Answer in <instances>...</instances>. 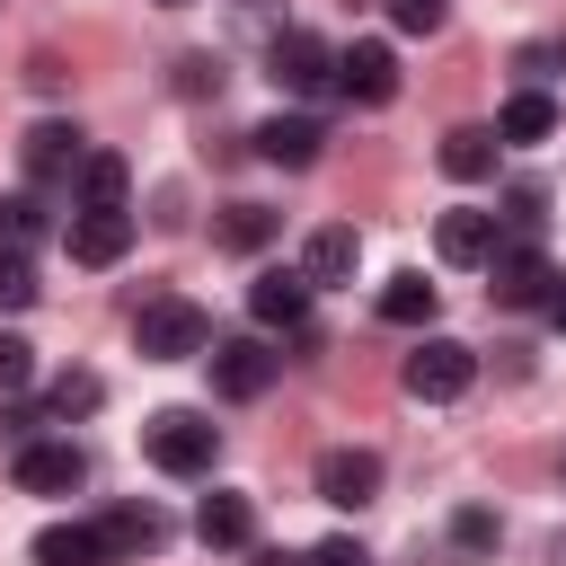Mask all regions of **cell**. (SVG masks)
Returning <instances> with one entry per match:
<instances>
[{
    "mask_svg": "<svg viewBox=\"0 0 566 566\" xmlns=\"http://www.w3.org/2000/svg\"><path fill=\"white\" fill-rule=\"evenodd\" d=\"M548 318H557V336H566V283H557V301H548Z\"/></svg>",
    "mask_w": 566,
    "mask_h": 566,
    "instance_id": "cell-32",
    "label": "cell"
},
{
    "mask_svg": "<svg viewBox=\"0 0 566 566\" xmlns=\"http://www.w3.org/2000/svg\"><path fill=\"white\" fill-rule=\"evenodd\" d=\"M133 345H142V363H195V354H212V318L195 301H150L133 318Z\"/></svg>",
    "mask_w": 566,
    "mask_h": 566,
    "instance_id": "cell-2",
    "label": "cell"
},
{
    "mask_svg": "<svg viewBox=\"0 0 566 566\" xmlns=\"http://www.w3.org/2000/svg\"><path fill=\"white\" fill-rule=\"evenodd\" d=\"M212 239H221L230 256H256V248L274 239V212H265V203H230V212L212 221Z\"/></svg>",
    "mask_w": 566,
    "mask_h": 566,
    "instance_id": "cell-23",
    "label": "cell"
},
{
    "mask_svg": "<svg viewBox=\"0 0 566 566\" xmlns=\"http://www.w3.org/2000/svg\"><path fill=\"white\" fill-rule=\"evenodd\" d=\"M168 9H177V0H168Z\"/></svg>",
    "mask_w": 566,
    "mask_h": 566,
    "instance_id": "cell-35",
    "label": "cell"
},
{
    "mask_svg": "<svg viewBox=\"0 0 566 566\" xmlns=\"http://www.w3.org/2000/svg\"><path fill=\"white\" fill-rule=\"evenodd\" d=\"M336 80V53L310 35V27H283L274 35V88H292V97H318Z\"/></svg>",
    "mask_w": 566,
    "mask_h": 566,
    "instance_id": "cell-7",
    "label": "cell"
},
{
    "mask_svg": "<svg viewBox=\"0 0 566 566\" xmlns=\"http://www.w3.org/2000/svg\"><path fill=\"white\" fill-rule=\"evenodd\" d=\"M195 531H203V548H248L256 539V504L248 495H203V513H195Z\"/></svg>",
    "mask_w": 566,
    "mask_h": 566,
    "instance_id": "cell-15",
    "label": "cell"
},
{
    "mask_svg": "<svg viewBox=\"0 0 566 566\" xmlns=\"http://www.w3.org/2000/svg\"><path fill=\"white\" fill-rule=\"evenodd\" d=\"M557 283H566V274H557L539 248H513V239H504V248H495V265H486V292H495L504 310H548V301H557Z\"/></svg>",
    "mask_w": 566,
    "mask_h": 566,
    "instance_id": "cell-3",
    "label": "cell"
},
{
    "mask_svg": "<svg viewBox=\"0 0 566 566\" xmlns=\"http://www.w3.org/2000/svg\"><path fill=\"white\" fill-rule=\"evenodd\" d=\"M35 566H106L97 522H53V531H35Z\"/></svg>",
    "mask_w": 566,
    "mask_h": 566,
    "instance_id": "cell-18",
    "label": "cell"
},
{
    "mask_svg": "<svg viewBox=\"0 0 566 566\" xmlns=\"http://www.w3.org/2000/svg\"><path fill=\"white\" fill-rule=\"evenodd\" d=\"M442 9H451V0H389V27H398V35H433Z\"/></svg>",
    "mask_w": 566,
    "mask_h": 566,
    "instance_id": "cell-28",
    "label": "cell"
},
{
    "mask_svg": "<svg viewBox=\"0 0 566 566\" xmlns=\"http://www.w3.org/2000/svg\"><path fill=\"white\" fill-rule=\"evenodd\" d=\"M35 301V265H27V248H0V310H27Z\"/></svg>",
    "mask_w": 566,
    "mask_h": 566,
    "instance_id": "cell-25",
    "label": "cell"
},
{
    "mask_svg": "<svg viewBox=\"0 0 566 566\" xmlns=\"http://www.w3.org/2000/svg\"><path fill=\"white\" fill-rule=\"evenodd\" d=\"M354 256H363V239H354L345 221L310 230V248H301V274H310V292H318V283H354Z\"/></svg>",
    "mask_w": 566,
    "mask_h": 566,
    "instance_id": "cell-14",
    "label": "cell"
},
{
    "mask_svg": "<svg viewBox=\"0 0 566 566\" xmlns=\"http://www.w3.org/2000/svg\"><path fill=\"white\" fill-rule=\"evenodd\" d=\"M80 203L88 212H124V159L115 150H88L80 159Z\"/></svg>",
    "mask_w": 566,
    "mask_h": 566,
    "instance_id": "cell-22",
    "label": "cell"
},
{
    "mask_svg": "<svg viewBox=\"0 0 566 566\" xmlns=\"http://www.w3.org/2000/svg\"><path fill=\"white\" fill-rule=\"evenodd\" d=\"M168 539V522L150 513V504H115V513H97V548H106V566H124V557H150Z\"/></svg>",
    "mask_w": 566,
    "mask_h": 566,
    "instance_id": "cell-11",
    "label": "cell"
},
{
    "mask_svg": "<svg viewBox=\"0 0 566 566\" xmlns=\"http://www.w3.org/2000/svg\"><path fill=\"white\" fill-rule=\"evenodd\" d=\"M557 133V97L548 88H522L504 115H495V142H548Z\"/></svg>",
    "mask_w": 566,
    "mask_h": 566,
    "instance_id": "cell-19",
    "label": "cell"
},
{
    "mask_svg": "<svg viewBox=\"0 0 566 566\" xmlns=\"http://www.w3.org/2000/svg\"><path fill=\"white\" fill-rule=\"evenodd\" d=\"M310 566H371V548H363V539H318Z\"/></svg>",
    "mask_w": 566,
    "mask_h": 566,
    "instance_id": "cell-31",
    "label": "cell"
},
{
    "mask_svg": "<svg viewBox=\"0 0 566 566\" xmlns=\"http://www.w3.org/2000/svg\"><path fill=\"white\" fill-rule=\"evenodd\" d=\"M248 310H256V327H301V318H310V274L265 265V274L248 283Z\"/></svg>",
    "mask_w": 566,
    "mask_h": 566,
    "instance_id": "cell-10",
    "label": "cell"
},
{
    "mask_svg": "<svg viewBox=\"0 0 566 566\" xmlns=\"http://www.w3.org/2000/svg\"><path fill=\"white\" fill-rule=\"evenodd\" d=\"M336 88H345L354 106H389V97H398V53L371 44V35L345 44V53H336Z\"/></svg>",
    "mask_w": 566,
    "mask_h": 566,
    "instance_id": "cell-8",
    "label": "cell"
},
{
    "mask_svg": "<svg viewBox=\"0 0 566 566\" xmlns=\"http://www.w3.org/2000/svg\"><path fill=\"white\" fill-rule=\"evenodd\" d=\"M495 124H460V133H442V168L460 177V186H478V177H495Z\"/></svg>",
    "mask_w": 566,
    "mask_h": 566,
    "instance_id": "cell-17",
    "label": "cell"
},
{
    "mask_svg": "<svg viewBox=\"0 0 566 566\" xmlns=\"http://www.w3.org/2000/svg\"><path fill=\"white\" fill-rule=\"evenodd\" d=\"M80 159H88V150H80L71 124H35V133H27V177H71Z\"/></svg>",
    "mask_w": 566,
    "mask_h": 566,
    "instance_id": "cell-20",
    "label": "cell"
},
{
    "mask_svg": "<svg viewBox=\"0 0 566 566\" xmlns=\"http://www.w3.org/2000/svg\"><path fill=\"white\" fill-rule=\"evenodd\" d=\"M548 566H566V548H557V557H548Z\"/></svg>",
    "mask_w": 566,
    "mask_h": 566,
    "instance_id": "cell-34",
    "label": "cell"
},
{
    "mask_svg": "<svg viewBox=\"0 0 566 566\" xmlns=\"http://www.w3.org/2000/svg\"><path fill=\"white\" fill-rule=\"evenodd\" d=\"M318 142H327V133H318L310 115H274V124H256V150H265L274 168H310V159H318Z\"/></svg>",
    "mask_w": 566,
    "mask_h": 566,
    "instance_id": "cell-16",
    "label": "cell"
},
{
    "mask_svg": "<svg viewBox=\"0 0 566 566\" xmlns=\"http://www.w3.org/2000/svg\"><path fill=\"white\" fill-rule=\"evenodd\" d=\"M212 88H221V62L212 53H186L177 62V97H212Z\"/></svg>",
    "mask_w": 566,
    "mask_h": 566,
    "instance_id": "cell-29",
    "label": "cell"
},
{
    "mask_svg": "<svg viewBox=\"0 0 566 566\" xmlns=\"http://www.w3.org/2000/svg\"><path fill=\"white\" fill-rule=\"evenodd\" d=\"M27 380H35V345H27V336H9V327H0V398H18V389H27Z\"/></svg>",
    "mask_w": 566,
    "mask_h": 566,
    "instance_id": "cell-26",
    "label": "cell"
},
{
    "mask_svg": "<svg viewBox=\"0 0 566 566\" xmlns=\"http://www.w3.org/2000/svg\"><path fill=\"white\" fill-rule=\"evenodd\" d=\"M97 398H106V380H97V371H62V380L44 389V416H62V424H71V416H88Z\"/></svg>",
    "mask_w": 566,
    "mask_h": 566,
    "instance_id": "cell-24",
    "label": "cell"
},
{
    "mask_svg": "<svg viewBox=\"0 0 566 566\" xmlns=\"http://www.w3.org/2000/svg\"><path fill=\"white\" fill-rule=\"evenodd\" d=\"M451 539H460V548H495V513H478V504H469V513L451 522Z\"/></svg>",
    "mask_w": 566,
    "mask_h": 566,
    "instance_id": "cell-30",
    "label": "cell"
},
{
    "mask_svg": "<svg viewBox=\"0 0 566 566\" xmlns=\"http://www.w3.org/2000/svg\"><path fill=\"white\" fill-rule=\"evenodd\" d=\"M142 451H150V469H168V478H203V469L221 460V424L195 416V407H159V416L142 424Z\"/></svg>",
    "mask_w": 566,
    "mask_h": 566,
    "instance_id": "cell-1",
    "label": "cell"
},
{
    "mask_svg": "<svg viewBox=\"0 0 566 566\" xmlns=\"http://www.w3.org/2000/svg\"><path fill=\"white\" fill-rule=\"evenodd\" d=\"M35 239V195H0V248H27Z\"/></svg>",
    "mask_w": 566,
    "mask_h": 566,
    "instance_id": "cell-27",
    "label": "cell"
},
{
    "mask_svg": "<svg viewBox=\"0 0 566 566\" xmlns=\"http://www.w3.org/2000/svg\"><path fill=\"white\" fill-rule=\"evenodd\" d=\"M203 363H212V389H221V398H265V389H274V371H283V354H274V345H256V336H221Z\"/></svg>",
    "mask_w": 566,
    "mask_h": 566,
    "instance_id": "cell-5",
    "label": "cell"
},
{
    "mask_svg": "<svg viewBox=\"0 0 566 566\" xmlns=\"http://www.w3.org/2000/svg\"><path fill=\"white\" fill-rule=\"evenodd\" d=\"M318 495L345 504V513L371 504V495H380V460H371V451H327V460H318Z\"/></svg>",
    "mask_w": 566,
    "mask_h": 566,
    "instance_id": "cell-13",
    "label": "cell"
},
{
    "mask_svg": "<svg viewBox=\"0 0 566 566\" xmlns=\"http://www.w3.org/2000/svg\"><path fill=\"white\" fill-rule=\"evenodd\" d=\"M433 301H442V292H433L424 274H389V283H380V318H389V327H433Z\"/></svg>",
    "mask_w": 566,
    "mask_h": 566,
    "instance_id": "cell-21",
    "label": "cell"
},
{
    "mask_svg": "<svg viewBox=\"0 0 566 566\" xmlns=\"http://www.w3.org/2000/svg\"><path fill=\"white\" fill-rule=\"evenodd\" d=\"M398 380H407V398H433V407H442V398H460V389L478 380V354H469L460 336H424Z\"/></svg>",
    "mask_w": 566,
    "mask_h": 566,
    "instance_id": "cell-4",
    "label": "cell"
},
{
    "mask_svg": "<svg viewBox=\"0 0 566 566\" xmlns=\"http://www.w3.org/2000/svg\"><path fill=\"white\" fill-rule=\"evenodd\" d=\"M133 248V212H71V265H115Z\"/></svg>",
    "mask_w": 566,
    "mask_h": 566,
    "instance_id": "cell-12",
    "label": "cell"
},
{
    "mask_svg": "<svg viewBox=\"0 0 566 566\" xmlns=\"http://www.w3.org/2000/svg\"><path fill=\"white\" fill-rule=\"evenodd\" d=\"M256 566H310V557H256Z\"/></svg>",
    "mask_w": 566,
    "mask_h": 566,
    "instance_id": "cell-33",
    "label": "cell"
},
{
    "mask_svg": "<svg viewBox=\"0 0 566 566\" xmlns=\"http://www.w3.org/2000/svg\"><path fill=\"white\" fill-rule=\"evenodd\" d=\"M433 248H442V265H495V248H504V230H495V212H442V230H433Z\"/></svg>",
    "mask_w": 566,
    "mask_h": 566,
    "instance_id": "cell-9",
    "label": "cell"
},
{
    "mask_svg": "<svg viewBox=\"0 0 566 566\" xmlns=\"http://www.w3.org/2000/svg\"><path fill=\"white\" fill-rule=\"evenodd\" d=\"M80 486H88L80 442H27L18 451V495H80Z\"/></svg>",
    "mask_w": 566,
    "mask_h": 566,
    "instance_id": "cell-6",
    "label": "cell"
}]
</instances>
